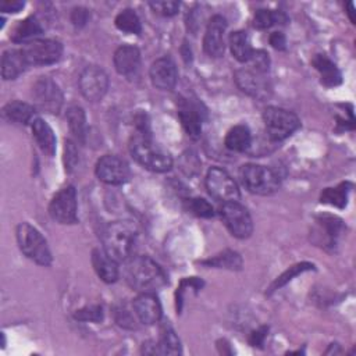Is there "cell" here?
I'll return each instance as SVG.
<instances>
[{"label": "cell", "instance_id": "cell-1", "mask_svg": "<svg viewBox=\"0 0 356 356\" xmlns=\"http://www.w3.org/2000/svg\"><path fill=\"white\" fill-rule=\"evenodd\" d=\"M127 284L142 292H156L167 284V275L163 268L147 256H131L124 261L122 268Z\"/></svg>", "mask_w": 356, "mask_h": 356}, {"label": "cell", "instance_id": "cell-2", "mask_svg": "<svg viewBox=\"0 0 356 356\" xmlns=\"http://www.w3.org/2000/svg\"><path fill=\"white\" fill-rule=\"evenodd\" d=\"M138 229L129 221L110 222L102 232L104 250L117 261H125L132 256Z\"/></svg>", "mask_w": 356, "mask_h": 356}, {"label": "cell", "instance_id": "cell-3", "mask_svg": "<svg viewBox=\"0 0 356 356\" xmlns=\"http://www.w3.org/2000/svg\"><path fill=\"white\" fill-rule=\"evenodd\" d=\"M129 152L142 167L150 171L165 172L172 167L171 156L153 142L150 135H134L129 140Z\"/></svg>", "mask_w": 356, "mask_h": 356}, {"label": "cell", "instance_id": "cell-4", "mask_svg": "<svg viewBox=\"0 0 356 356\" xmlns=\"http://www.w3.org/2000/svg\"><path fill=\"white\" fill-rule=\"evenodd\" d=\"M242 185L254 195H271L280 188V175L259 164H245L239 170Z\"/></svg>", "mask_w": 356, "mask_h": 356}, {"label": "cell", "instance_id": "cell-5", "mask_svg": "<svg viewBox=\"0 0 356 356\" xmlns=\"http://www.w3.org/2000/svg\"><path fill=\"white\" fill-rule=\"evenodd\" d=\"M17 242L21 252L40 266L51 263V253L44 236L31 224L21 222L17 227Z\"/></svg>", "mask_w": 356, "mask_h": 356}, {"label": "cell", "instance_id": "cell-6", "mask_svg": "<svg viewBox=\"0 0 356 356\" xmlns=\"http://www.w3.org/2000/svg\"><path fill=\"white\" fill-rule=\"evenodd\" d=\"M263 122L268 136L274 140H282L288 138L300 127V121L295 113L274 106H270L264 110Z\"/></svg>", "mask_w": 356, "mask_h": 356}, {"label": "cell", "instance_id": "cell-7", "mask_svg": "<svg viewBox=\"0 0 356 356\" xmlns=\"http://www.w3.org/2000/svg\"><path fill=\"white\" fill-rule=\"evenodd\" d=\"M220 216L228 231L239 239L250 236L253 222L249 211L239 202H227L220 207Z\"/></svg>", "mask_w": 356, "mask_h": 356}, {"label": "cell", "instance_id": "cell-8", "mask_svg": "<svg viewBox=\"0 0 356 356\" xmlns=\"http://www.w3.org/2000/svg\"><path fill=\"white\" fill-rule=\"evenodd\" d=\"M206 189L216 200L221 203L238 202L239 189L234 178L218 167H211L206 175Z\"/></svg>", "mask_w": 356, "mask_h": 356}, {"label": "cell", "instance_id": "cell-9", "mask_svg": "<svg viewBox=\"0 0 356 356\" xmlns=\"http://www.w3.org/2000/svg\"><path fill=\"white\" fill-rule=\"evenodd\" d=\"M49 214L60 224H75L78 221V203L74 186H65L54 195L49 204Z\"/></svg>", "mask_w": 356, "mask_h": 356}, {"label": "cell", "instance_id": "cell-10", "mask_svg": "<svg viewBox=\"0 0 356 356\" xmlns=\"http://www.w3.org/2000/svg\"><path fill=\"white\" fill-rule=\"evenodd\" d=\"M28 64L49 65L60 60L63 54V46L53 39H36L26 43L22 47Z\"/></svg>", "mask_w": 356, "mask_h": 356}, {"label": "cell", "instance_id": "cell-11", "mask_svg": "<svg viewBox=\"0 0 356 356\" xmlns=\"http://www.w3.org/2000/svg\"><path fill=\"white\" fill-rule=\"evenodd\" d=\"M82 96L89 102H99L104 97L108 89V76L103 68L88 65L78 79Z\"/></svg>", "mask_w": 356, "mask_h": 356}, {"label": "cell", "instance_id": "cell-12", "mask_svg": "<svg viewBox=\"0 0 356 356\" xmlns=\"http://www.w3.org/2000/svg\"><path fill=\"white\" fill-rule=\"evenodd\" d=\"M32 95L36 106L46 113L57 114L63 106V93L58 85L47 76H42L35 82Z\"/></svg>", "mask_w": 356, "mask_h": 356}, {"label": "cell", "instance_id": "cell-13", "mask_svg": "<svg viewBox=\"0 0 356 356\" xmlns=\"http://www.w3.org/2000/svg\"><path fill=\"white\" fill-rule=\"evenodd\" d=\"M234 79L238 88L252 97L266 99L271 93V85L270 81L266 78V74H261L252 67L238 70Z\"/></svg>", "mask_w": 356, "mask_h": 356}, {"label": "cell", "instance_id": "cell-14", "mask_svg": "<svg viewBox=\"0 0 356 356\" xmlns=\"http://www.w3.org/2000/svg\"><path fill=\"white\" fill-rule=\"evenodd\" d=\"M96 175L108 185H121L129 178V165L127 161L114 154H106L96 163Z\"/></svg>", "mask_w": 356, "mask_h": 356}, {"label": "cell", "instance_id": "cell-15", "mask_svg": "<svg viewBox=\"0 0 356 356\" xmlns=\"http://www.w3.org/2000/svg\"><path fill=\"white\" fill-rule=\"evenodd\" d=\"M227 29V21L222 15H213L207 24L203 38L204 51L210 57H221L225 50L224 32Z\"/></svg>", "mask_w": 356, "mask_h": 356}, {"label": "cell", "instance_id": "cell-16", "mask_svg": "<svg viewBox=\"0 0 356 356\" xmlns=\"http://www.w3.org/2000/svg\"><path fill=\"white\" fill-rule=\"evenodd\" d=\"M153 86L161 90H171L177 85L178 71L175 63L170 57L157 58L149 71Z\"/></svg>", "mask_w": 356, "mask_h": 356}, {"label": "cell", "instance_id": "cell-17", "mask_svg": "<svg viewBox=\"0 0 356 356\" xmlns=\"http://www.w3.org/2000/svg\"><path fill=\"white\" fill-rule=\"evenodd\" d=\"M134 310L136 317L147 325L157 323L161 318V305L153 292H142L134 299Z\"/></svg>", "mask_w": 356, "mask_h": 356}, {"label": "cell", "instance_id": "cell-18", "mask_svg": "<svg viewBox=\"0 0 356 356\" xmlns=\"http://www.w3.org/2000/svg\"><path fill=\"white\" fill-rule=\"evenodd\" d=\"M113 61L118 74L131 76L139 70V65H140L139 49L131 44L121 46L115 50Z\"/></svg>", "mask_w": 356, "mask_h": 356}, {"label": "cell", "instance_id": "cell-19", "mask_svg": "<svg viewBox=\"0 0 356 356\" xmlns=\"http://www.w3.org/2000/svg\"><path fill=\"white\" fill-rule=\"evenodd\" d=\"M92 264L102 281L107 284L117 281L120 275L117 260H114L104 249L92 250Z\"/></svg>", "mask_w": 356, "mask_h": 356}, {"label": "cell", "instance_id": "cell-20", "mask_svg": "<svg viewBox=\"0 0 356 356\" xmlns=\"http://www.w3.org/2000/svg\"><path fill=\"white\" fill-rule=\"evenodd\" d=\"M28 61L22 49H8L1 56V76L4 79H15L26 68Z\"/></svg>", "mask_w": 356, "mask_h": 356}, {"label": "cell", "instance_id": "cell-21", "mask_svg": "<svg viewBox=\"0 0 356 356\" xmlns=\"http://www.w3.org/2000/svg\"><path fill=\"white\" fill-rule=\"evenodd\" d=\"M32 134L42 152H44L49 156H53L56 150V136L50 125L42 118H36L32 122Z\"/></svg>", "mask_w": 356, "mask_h": 356}, {"label": "cell", "instance_id": "cell-22", "mask_svg": "<svg viewBox=\"0 0 356 356\" xmlns=\"http://www.w3.org/2000/svg\"><path fill=\"white\" fill-rule=\"evenodd\" d=\"M178 117L186 134L191 138L197 139L202 134V118L197 113V108L191 106L188 102H184L181 103V107L178 110Z\"/></svg>", "mask_w": 356, "mask_h": 356}, {"label": "cell", "instance_id": "cell-23", "mask_svg": "<svg viewBox=\"0 0 356 356\" xmlns=\"http://www.w3.org/2000/svg\"><path fill=\"white\" fill-rule=\"evenodd\" d=\"M314 68L321 75V83L325 86H337L341 83V72L337 65L325 56L317 54L312 60Z\"/></svg>", "mask_w": 356, "mask_h": 356}, {"label": "cell", "instance_id": "cell-24", "mask_svg": "<svg viewBox=\"0 0 356 356\" xmlns=\"http://www.w3.org/2000/svg\"><path fill=\"white\" fill-rule=\"evenodd\" d=\"M43 28L40 22L36 19V17H28L24 21L18 24V26L14 31L13 40L17 43H29L32 40H36L39 35H42Z\"/></svg>", "mask_w": 356, "mask_h": 356}, {"label": "cell", "instance_id": "cell-25", "mask_svg": "<svg viewBox=\"0 0 356 356\" xmlns=\"http://www.w3.org/2000/svg\"><path fill=\"white\" fill-rule=\"evenodd\" d=\"M229 49L232 56L241 63H249L253 54L249 38L243 31H235L229 35Z\"/></svg>", "mask_w": 356, "mask_h": 356}, {"label": "cell", "instance_id": "cell-26", "mask_svg": "<svg viewBox=\"0 0 356 356\" xmlns=\"http://www.w3.org/2000/svg\"><path fill=\"white\" fill-rule=\"evenodd\" d=\"M33 113H35L33 106L24 102H18V100L7 103L3 108V115L8 121L15 124H28L32 120Z\"/></svg>", "mask_w": 356, "mask_h": 356}, {"label": "cell", "instance_id": "cell-27", "mask_svg": "<svg viewBox=\"0 0 356 356\" xmlns=\"http://www.w3.org/2000/svg\"><path fill=\"white\" fill-rule=\"evenodd\" d=\"M252 142L250 131L246 125H235L225 136V146L234 152H245Z\"/></svg>", "mask_w": 356, "mask_h": 356}, {"label": "cell", "instance_id": "cell-28", "mask_svg": "<svg viewBox=\"0 0 356 356\" xmlns=\"http://www.w3.org/2000/svg\"><path fill=\"white\" fill-rule=\"evenodd\" d=\"M67 122L74 136L79 142H83L86 136V117L83 108L79 106H71L67 110Z\"/></svg>", "mask_w": 356, "mask_h": 356}, {"label": "cell", "instance_id": "cell-29", "mask_svg": "<svg viewBox=\"0 0 356 356\" xmlns=\"http://www.w3.org/2000/svg\"><path fill=\"white\" fill-rule=\"evenodd\" d=\"M159 355H178L181 353V342L174 330L170 325H164L161 330L160 341L157 342Z\"/></svg>", "mask_w": 356, "mask_h": 356}, {"label": "cell", "instance_id": "cell-30", "mask_svg": "<svg viewBox=\"0 0 356 356\" xmlns=\"http://www.w3.org/2000/svg\"><path fill=\"white\" fill-rule=\"evenodd\" d=\"M288 17L282 11H273V10H257L253 18V25L257 29H267L277 24H285Z\"/></svg>", "mask_w": 356, "mask_h": 356}, {"label": "cell", "instance_id": "cell-31", "mask_svg": "<svg viewBox=\"0 0 356 356\" xmlns=\"http://www.w3.org/2000/svg\"><path fill=\"white\" fill-rule=\"evenodd\" d=\"M115 26L127 33H140L142 26H140V19L136 15V13L131 8L122 10L117 17H115Z\"/></svg>", "mask_w": 356, "mask_h": 356}, {"label": "cell", "instance_id": "cell-32", "mask_svg": "<svg viewBox=\"0 0 356 356\" xmlns=\"http://www.w3.org/2000/svg\"><path fill=\"white\" fill-rule=\"evenodd\" d=\"M348 184H341L337 188H327L323 191L321 193V203H327L331 206H337L339 209L346 206V200H348Z\"/></svg>", "mask_w": 356, "mask_h": 356}, {"label": "cell", "instance_id": "cell-33", "mask_svg": "<svg viewBox=\"0 0 356 356\" xmlns=\"http://www.w3.org/2000/svg\"><path fill=\"white\" fill-rule=\"evenodd\" d=\"M202 263L207 266H214L218 268H229V270H239L242 267L241 256L231 250H225L221 254H217L213 259L204 260Z\"/></svg>", "mask_w": 356, "mask_h": 356}, {"label": "cell", "instance_id": "cell-34", "mask_svg": "<svg viewBox=\"0 0 356 356\" xmlns=\"http://www.w3.org/2000/svg\"><path fill=\"white\" fill-rule=\"evenodd\" d=\"M310 268H313V264H310V263H299V264H295V266L289 267L285 273H282V274L273 282L270 291H275V289L281 288V286L285 285L288 281H291L293 277H296V275H299V274H302L303 271H307V270H310Z\"/></svg>", "mask_w": 356, "mask_h": 356}, {"label": "cell", "instance_id": "cell-35", "mask_svg": "<svg viewBox=\"0 0 356 356\" xmlns=\"http://www.w3.org/2000/svg\"><path fill=\"white\" fill-rule=\"evenodd\" d=\"M188 209L197 217L210 218L214 216L213 206L203 197H192L188 200Z\"/></svg>", "mask_w": 356, "mask_h": 356}, {"label": "cell", "instance_id": "cell-36", "mask_svg": "<svg viewBox=\"0 0 356 356\" xmlns=\"http://www.w3.org/2000/svg\"><path fill=\"white\" fill-rule=\"evenodd\" d=\"M74 317L81 321H100L103 318V309L99 305L86 306L83 309H79L74 313Z\"/></svg>", "mask_w": 356, "mask_h": 356}, {"label": "cell", "instance_id": "cell-37", "mask_svg": "<svg viewBox=\"0 0 356 356\" xmlns=\"http://www.w3.org/2000/svg\"><path fill=\"white\" fill-rule=\"evenodd\" d=\"M149 6L152 10L160 15L164 17H172L178 13L179 1H171V0H163V1H150Z\"/></svg>", "mask_w": 356, "mask_h": 356}, {"label": "cell", "instance_id": "cell-38", "mask_svg": "<svg viewBox=\"0 0 356 356\" xmlns=\"http://www.w3.org/2000/svg\"><path fill=\"white\" fill-rule=\"evenodd\" d=\"M250 67L261 74H267L270 68V57L264 50H253V54L249 60Z\"/></svg>", "mask_w": 356, "mask_h": 356}, {"label": "cell", "instance_id": "cell-39", "mask_svg": "<svg viewBox=\"0 0 356 356\" xmlns=\"http://www.w3.org/2000/svg\"><path fill=\"white\" fill-rule=\"evenodd\" d=\"M78 163V149L75 146V143L72 140H67L65 142V147H64V164H65V170L70 172L75 168Z\"/></svg>", "mask_w": 356, "mask_h": 356}, {"label": "cell", "instance_id": "cell-40", "mask_svg": "<svg viewBox=\"0 0 356 356\" xmlns=\"http://www.w3.org/2000/svg\"><path fill=\"white\" fill-rule=\"evenodd\" d=\"M89 17H90L89 11H88L86 8H83V7H76V8H74L72 13H71V21H72V24H74L75 26H78V28L86 25Z\"/></svg>", "mask_w": 356, "mask_h": 356}, {"label": "cell", "instance_id": "cell-41", "mask_svg": "<svg viewBox=\"0 0 356 356\" xmlns=\"http://www.w3.org/2000/svg\"><path fill=\"white\" fill-rule=\"evenodd\" d=\"M267 331H268V330H267L266 327H261V328L253 331L252 335H250V339H249L250 345H253V346H261V345L264 343L266 337H267Z\"/></svg>", "mask_w": 356, "mask_h": 356}, {"label": "cell", "instance_id": "cell-42", "mask_svg": "<svg viewBox=\"0 0 356 356\" xmlns=\"http://www.w3.org/2000/svg\"><path fill=\"white\" fill-rule=\"evenodd\" d=\"M270 40V44L277 49V50H284L285 49V44H286V39L284 36L282 32H273L268 38Z\"/></svg>", "mask_w": 356, "mask_h": 356}, {"label": "cell", "instance_id": "cell-43", "mask_svg": "<svg viewBox=\"0 0 356 356\" xmlns=\"http://www.w3.org/2000/svg\"><path fill=\"white\" fill-rule=\"evenodd\" d=\"M24 6V1H3L0 4V10L6 13H18Z\"/></svg>", "mask_w": 356, "mask_h": 356}]
</instances>
